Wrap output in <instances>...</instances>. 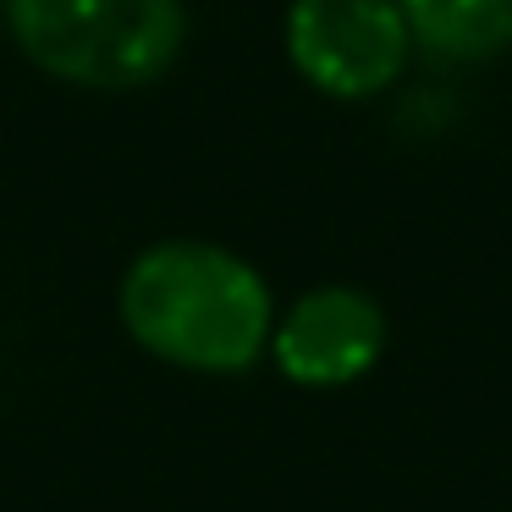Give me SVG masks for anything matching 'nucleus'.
Listing matches in <instances>:
<instances>
[{"mask_svg": "<svg viewBox=\"0 0 512 512\" xmlns=\"http://www.w3.org/2000/svg\"><path fill=\"white\" fill-rule=\"evenodd\" d=\"M281 34L292 72L342 105L380 100L419 56L397 0H292Z\"/></svg>", "mask_w": 512, "mask_h": 512, "instance_id": "nucleus-3", "label": "nucleus"}, {"mask_svg": "<svg viewBox=\"0 0 512 512\" xmlns=\"http://www.w3.org/2000/svg\"><path fill=\"white\" fill-rule=\"evenodd\" d=\"M12 45L45 78L89 94L155 89L188 45L182 0H6Z\"/></svg>", "mask_w": 512, "mask_h": 512, "instance_id": "nucleus-2", "label": "nucleus"}, {"mask_svg": "<svg viewBox=\"0 0 512 512\" xmlns=\"http://www.w3.org/2000/svg\"><path fill=\"white\" fill-rule=\"evenodd\" d=\"M122 331L188 375H248L270 353L276 298L259 265L210 237L149 243L116 287Z\"/></svg>", "mask_w": 512, "mask_h": 512, "instance_id": "nucleus-1", "label": "nucleus"}, {"mask_svg": "<svg viewBox=\"0 0 512 512\" xmlns=\"http://www.w3.org/2000/svg\"><path fill=\"white\" fill-rule=\"evenodd\" d=\"M386 309L375 292L325 281L292 298L270 331V364L303 391H342L364 380L386 353Z\"/></svg>", "mask_w": 512, "mask_h": 512, "instance_id": "nucleus-4", "label": "nucleus"}, {"mask_svg": "<svg viewBox=\"0 0 512 512\" xmlns=\"http://www.w3.org/2000/svg\"><path fill=\"white\" fill-rule=\"evenodd\" d=\"M413 50L446 67H490L512 56V0H397Z\"/></svg>", "mask_w": 512, "mask_h": 512, "instance_id": "nucleus-5", "label": "nucleus"}]
</instances>
